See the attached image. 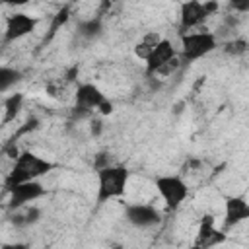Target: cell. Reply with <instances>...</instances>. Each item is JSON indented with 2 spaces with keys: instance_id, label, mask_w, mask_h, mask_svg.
<instances>
[{
  "instance_id": "44dd1931",
  "label": "cell",
  "mask_w": 249,
  "mask_h": 249,
  "mask_svg": "<svg viewBox=\"0 0 249 249\" xmlns=\"http://www.w3.org/2000/svg\"><path fill=\"white\" fill-rule=\"evenodd\" d=\"M0 249H31V247L25 241H4L0 245Z\"/></svg>"
},
{
  "instance_id": "8fae6325",
  "label": "cell",
  "mask_w": 249,
  "mask_h": 249,
  "mask_svg": "<svg viewBox=\"0 0 249 249\" xmlns=\"http://www.w3.org/2000/svg\"><path fill=\"white\" fill-rule=\"evenodd\" d=\"M249 220V198L243 195H230L224 198V230L237 228L239 224Z\"/></svg>"
},
{
  "instance_id": "4fadbf2b",
  "label": "cell",
  "mask_w": 249,
  "mask_h": 249,
  "mask_svg": "<svg viewBox=\"0 0 249 249\" xmlns=\"http://www.w3.org/2000/svg\"><path fill=\"white\" fill-rule=\"evenodd\" d=\"M161 33L160 31H146L144 35H140V39L134 43V47H132V53H134V56L138 58V60H142V62H146L148 60V56L156 51V47L161 43Z\"/></svg>"
},
{
  "instance_id": "277c9868",
  "label": "cell",
  "mask_w": 249,
  "mask_h": 249,
  "mask_svg": "<svg viewBox=\"0 0 249 249\" xmlns=\"http://www.w3.org/2000/svg\"><path fill=\"white\" fill-rule=\"evenodd\" d=\"M220 10L218 2H198V0H187L179 4V35L189 33L193 29L204 27L206 19L214 16Z\"/></svg>"
},
{
  "instance_id": "3957f363",
  "label": "cell",
  "mask_w": 249,
  "mask_h": 249,
  "mask_svg": "<svg viewBox=\"0 0 249 249\" xmlns=\"http://www.w3.org/2000/svg\"><path fill=\"white\" fill-rule=\"evenodd\" d=\"M218 49V35L206 25L179 35V58L183 64L196 62Z\"/></svg>"
},
{
  "instance_id": "7c38bea8",
  "label": "cell",
  "mask_w": 249,
  "mask_h": 249,
  "mask_svg": "<svg viewBox=\"0 0 249 249\" xmlns=\"http://www.w3.org/2000/svg\"><path fill=\"white\" fill-rule=\"evenodd\" d=\"M224 241H226V233L220 231V230L214 226L212 216H206V218L200 222L195 247H196V249H212L214 245L224 243Z\"/></svg>"
},
{
  "instance_id": "ac0fdd59",
  "label": "cell",
  "mask_w": 249,
  "mask_h": 249,
  "mask_svg": "<svg viewBox=\"0 0 249 249\" xmlns=\"http://www.w3.org/2000/svg\"><path fill=\"white\" fill-rule=\"evenodd\" d=\"M222 53L230 58H241L249 53V41L245 37H231V39L224 41Z\"/></svg>"
},
{
  "instance_id": "e0dca14e",
  "label": "cell",
  "mask_w": 249,
  "mask_h": 249,
  "mask_svg": "<svg viewBox=\"0 0 249 249\" xmlns=\"http://www.w3.org/2000/svg\"><path fill=\"white\" fill-rule=\"evenodd\" d=\"M21 80H23V72L19 68L8 66V64L0 66V93L8 95L12 91V88H16Z\"/></svg>"
},
{
  "instance_id": "6da1fadb",
  "label": "cell",
  "mask_w": 249,
  "mask_h": 249,
  "mask_svg": "<svg viewBox=\"0 0 249 249\" xmlns=\"http://www.w3.org/2000/svg\"><path fill=\"white\" fill-rule=\"evenodd\" d=\"M58 165L53 160H47L31 150H21V154L14 160L12 169L8 171L4 179V189H10L18 183H27V181H39L41 177L49 175L54 171Z\"/></svg>"
},
{
  "instance_id": "d6986e66",
  "label": "cell",
  "mask_w": 249,
  "mask_h": 249,
  "mask_svg": "<svg viewBox=\"0 0 249 249\" xmlns=\"http://www.w3.org/2000/svg\"><path fill=\"white\" fill-rule=\"evenodd\" d=\"M88 123H89V134H91L93 138H99L101 132H103V117H99V115L95 117V115H93Z\"/></svg>"
},
{
  "instance_id": "52a82bcc",
  "label": "cell",
  "mask_w": 249,
  "mask_h": 249,
  "mask_svg": "<svg viewBox=\"0 0 249 249\" xmlns=\"http://www.w3.org/2000/svg\"><path fill=\"white\" fill-rule=\"evenodd\" d=\"M39 25V18L31 16L27 12H14L6 18L4 21V31H2V41L8 43H16L27 35H31Z\"/></svg>"
},
{
  "instance_id": "ffe728a7",
  "label": "cell",
  "mask_w": 249,
  "mask_h": 249,
  "mask_svg": "<svg viewBox=\"0 0 249 249\" xmlns=\"http://www.w3.org/2000/svg\"><path fill=\"white\" fill-rule=\"evenodd\" d=\"M235 14H247L249 12V0H233L228 4Z\"/></svg>"
},
{
  "instance_id": "7a4b0ae2",
  "label": "cell",
  "mask_w": 249,
  "mask_h": 249,
  "mask_svg": "<svg viewBox=\"0 0 249 249\" xmlns=\"http://www.w3.org/2000/svg\"><path fill=\"white\" fill-rule=\"evenodd\" d=\"M97 187H95V204H107L111 200L121 198L126 193L128 181H130V171L124 165L111 163L95 171Z\"/></svg>"
},
{
  "instance_id": "5b68a950",
  "label": "cell",
  "mask_w": 249,
  "mask_h": 249,
  "mask_svg": "<svg viewBox=\"0 0 249 249\" xmlns=\"http://www.w3.org/2000/svg\"><path fill=\"white\" fill-rule=\"evenodd\" d=\"M154 187L161 196V200L165 202L167 210H177L189 196V185L181 175H173V173L158 175L154 179Z\"/></svg>"
},
{
  "instance_id": "8992f818",
  "label": "cell",
  "mask_w": 249,
  "mask_h": 249,
  "mask_svg": "<svg viewBox=\"0 0 249 249\" xmlns=\"http://www.w3.org/2000/svg\"><path fill=\"white\" fill-rule=\"evenodd\" d=\"M6 193H8L6 208L14 212V210H19V208L29 206L35 200L43 198L47 195V187L41 181H27V183H18V185L6 189Z\"/></svg>"
},
{
  "instance_id": "ba28073f",
  "label": "cell",
  "mask_w": 249,
  "mask_h": 249,
  "mask_svg": "<svg viewBox=\"0 0 249 249\" xmlns=\"http://www.w3.org/2000/svg\"><path fill=\"white\" fill-rule=\"evenodd\" d=\"M123 218L132 228L150 230V228H156L161 222V212L154 204H148V202H130V204L124 206Z\"/></svg>"
},
{
  "instance_id": "2e32d148",
  "label": "cell",
  "mask_w": 249,
  "mask_h": 249,
  "mask_svg": "<svg viewBox=\"0 0 249 249\" xmlns=\"http://www.w3.org/2000/svg\"><path fill=\"white\" fill-rule=\"evenodd\" d=\"M23 101H25V95L21 91H14V93H8L4 97V111H2V124H10L12 121H16V117L21 113L23 109Z\"/></svg>"
},
{
  "instance_id": "30bf717a",
  "label": "cell",
  "mask_w": 249,
  "mask_h": 249,
  "mask_svg": "<svg viewBox=\"0 0 249 249\" xmlns=\"http://www.w3.org/2000/svg\"><path fill=\"white\" fill-rule=\"evenodd\" d=\"M175 58H179V49L171 43V39H161V43L156 47V51L148 56V60L144 62V72L146 78H154L158 72H161L169 62H173Z\"/></svg>"
},
{
  "instance_id": "5bb4252c",
  "label": "cell",
  "mask_w": 249,
  "mask_h": 249,
  "mask_svg": "<svg viewBox=\"0 0 249 249\" xmlns=\"http://www.w3.org/2000/svg\"><path fill=\"white\" fill-rule=\"evenodd\" d=\"M105 29V23H103V18L101 16H91V18H82L78 19L76 23V31L82 39L86 41H95L97 37H101Z\"/></svg>"
},
{
  "instance_id": "9c48e42d",
  "label": "cell",
  "mask_w": 249,
  "mask_h": 249,
  "mask_svg": "<svg viewBox=\"0 0 249 249\" xmlns=\"http://www.w3.org/2000/svg\"><path fill=\"white\" fill-rule=\"evenodd\" d=\"M109 97L91 82H82L76 86L74 89V107L76 109H82L86 113H97L99 107L107 101Z\"/></svg>"
},
{
  "instance_id": "9a60e30c",
  "label": "cell",
  "mask_w": 249,
  "mask_h": 249,
  "mask_svg": "<svg viewBox=\"0 0 249 249\" xmlns=\"http://www.w3.org/2000/svg\"><path fill=\"white\" fill-rule=\"evenodd\" d=\"M41 216H43V210L37 204H29V206H23L19 210H14L10 222L16 228H29V226H35L41 220Z\"/></svg>"
}]
</instances>
